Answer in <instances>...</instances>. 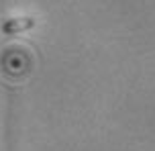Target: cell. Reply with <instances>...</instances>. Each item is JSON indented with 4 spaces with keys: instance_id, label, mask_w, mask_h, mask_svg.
Listing matches in <instances>:
<instances>
[{
    "instance_id": "cell-1",
    "label": "cell",
    "mask_w": 155,
    "mask_h": 151,
    "mask_svg": "<svg viewBox=\"0 0 155 151\" xmlns=\"http://www.w3.org/2000/svg\"><path fill=\"white\" fill-rule=\"evenodd\" d=\"M29 27H33L31 18L29 21H6V23L2 25V31L8 33V35H15V33H21L25 29H29Z\"/></svg>"
}]
</instances>
